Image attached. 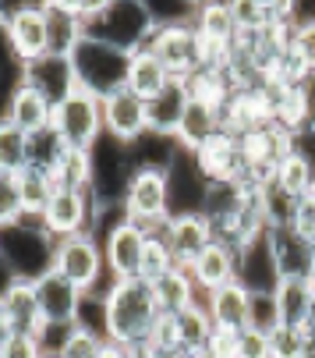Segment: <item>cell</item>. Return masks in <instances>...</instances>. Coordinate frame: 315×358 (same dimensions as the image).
I'll list each match as a JSON object with an SVG mask.
<instances>
[{"instance_id": "cell-1", "label": "cell", "mask_w": 315, "mask_h": 358, "mask_svg": "<svg viewBox=\"0 0 315 358\" xmlns=\"http://www.w3.org/2000/svg\"><path fill=\"white\" fill-rule=\"evenodd\" d=\"M103 301H107V341L124 344V348L138 341H152L156 327L163 320L156 287L142 277L114 280L107 294H103Z\"/></svg>"}, {"instance_id": "cell-2", "label": "cell", "mask_w": 315, "mask_h": 358, "mask_svg": "<svg viewBox=\"0 0 315 358\" xmlns=\"http://www.w3.org/2000/svg\"><path fill=\"white\" fill-rule=\"evenodd\" d=\"M4 227V270L11 280H39L54 270L57 238L46 231L43 213L25 210L15 224Z\"/></svg>"}, {"instance_id": "cell-3", "label": "cell", "mask_w": 315, "mask_h": 358, "mask_svg": "<svg viewBox=\"0 0 315 358\" xmlns=\"http://www.w3.org/2000/svg\"><path fill=\"white\" fill-rule=\"evenodd\" d=\"M156 29H160V18L145 0H110L96 18L85 22V36H96L117 50H128V54L145 50Z\"/></svg>"}, {"instance_id": "cell-4", "label": "cell", "mask_w": 315, "mask_h": 358, "mask_svg": "<svg viewBox=\"0 0 315 358\" xmlns=\"http://www.w3.org/2000/svg\"><path fill=\"white\" fill-rule=\"evenodd\" d=\"M128 64H131L128 50H117V46L103 43L96 36H82V43L75 46V54H71V68H75L78 89H89L99 99H107L110 92L128 85Z\"/></svg>"}, {"instance_id": "cell-5", "label": "cell", "mask_w": 315, "mask_h": 358, "mask_svg": "<svg viewBox=\"0 0 315 358\" xmlns=\"http://www.w3.org/2000/svg\"><path fill=\"white\" fill-rule=\"evenodd\" d=\"M54 270L64 273L71 284H78L85 294H107V287L117 280L107 270V255H103V241L96 234H71L57 238V255H54Z\"/></svg>"}, {"instance_id": "cell-6", "label": "cell", "mask_w": 315, "mask_h": 358, "mask_svg": "<svg viewBox=\"0 0 315 358\" xmlns=\"http://www.w3.org/2000/svg\"><path fill=\"white\" fill-rule=\"evenodd\" d=\"M99 213H103V202L96 199L92 185H68L50 195L43 220L54 238H71V234H85V231L92 234Z\"/></svg>"}, {"instance_id": "cell-7", "label": "cell", "mask_w": 315, "mask_h": 358, "mask_svg": "<svg viewBox=\"0 0 315 358\" xmlns=\"http://www.w3.org/2000/svg\"><path fill=\"white\" fill-rule=\"evenodd\" d=\"M54 128L61 131V138L78 149L89 152L103 135H107V121H103V99L92 96L89 89H75L71 96H64L54 107Z\"/></svg>"}, {"instance_id": "cell-8", "label": "cell", "mask_w": 315, "mask_h": 358, "mask_svg": "<svg viewBox=\"0 0 315 358\" xmlns=\"http://www.w3.org/2000/svg\"><path fill=\"white\" fill-rule=\"evenodd\" d=\"M92 192L103 206H121L128 181L135 174V160H131V145L114 138V135H103L92 149Z\"/></svg>"}, {"instance_id": "cell-9", "label": "cell", "mask_w": 315, "mask_h": 358, "mask_svg": "<svg viewBox=\"0 0 315 358\" xmlns=\"http://www.w3.org/2000/svg\"><path fill=\"white\" fill-rule=\"evenodd\" d=\"M124 213L128 220L156 231L170 220V181H167V171H156V167H138L128 181V192H124Z\"/></svg>"}, {"instance_id": "cell-10", "label": "cell", "mask_w": 315, "mask_h": 358, "mask_svg": "<svg viewBox=\"0 0 315 358\" xmlns=\"http://www.w3.org/2000/svg\"><path fill=\"white\" fill-rule=\"evenodd\" d=\"M103 241V255H107V270L117 280H131L142 277V263H145V245H149V227L128 220V213L121 210L117 220L110 224V231L96 234Z\"/></svg>"}, {"instance_id": "cell-11", "label": "cell", "mask_w": 315, "mask_h": 358, "mask_svg": "<svg viewBox=\"0 0 315 358\" xmlns=\"http://www.w3.org/2000/svg\"><path fill=\"white\" fill-rule=\"evenodd\" d=\"M149 50L167 64V71L181 82L195 68H202V39L191 22H160L156 36L149 39Z\"/></svg>"}, {"instance_id": "cell-12", "label": "cell", "mask_w": 315, "mask_h": 358, "mask_svg": "<svg viewBox=\"0 0 315 358\" xmlns=\"http://www.w3.org/2000/svg\"><path fill=\"white\" fill-rule=\"evenodd\" d=\"M4 39L8 54L18 57L25 68L50 54V32H46V8H25L4 15Z\"/></svg>"}, {"instance_id": "cell-13", "label": "cell", "mask_w": 315, "mask_h": 358, "mask_svg": "<svg viewBox=\"0 0 315 358\" xmlns=\"http://www.w3.org/2000/svg\"><path fill=\"white\" fill-rule=\"evenodd\" d=\"M36 298H39V313L46 327H75L78 313H82V301L85 291L78 284H71L64 273L50 270L46 277L36 280Z\"/></svg>"}, {"instance_id": "cell-14", "label": "cell", "mask_w": 315, "mask_h": 358, "mask_svg": "<svg viewBox=\"0 0 315 358\" xmlns=\"http://www.w3.org/2000/svg\"><path fill=\"white\" fill-rule=\"evenodd\" d=\"M167 181H170V217L181 213H202L205 206V192H209V178L198 167L195 152L181 149L174 164L167 167Z\"/></svg>"}, {"instance_id": "cell-15", "label": "cell", "mask_w": 315, "mask_h": 358, "mask_svg": "<svg viewBox=\"0 0 315 358\" xmlns=\"http://www.w3.org/2000/svg\"><path fill=\"white\" fill-rule=\"evenodd\" d=\"M43 313L36 298V280H11L0 298V334H43Z\"/></svg>"}, {"instance_id": "cell-16", "label": "cell", "mask_w": 315, "mask_h": 358, "mask_svg": "<svg viewBox=\"0 0 315 358\" xmlns=\"http://www.w3.org/2000/svg\"><path fill=\"white\" fill-rule=\"evenodd\" d=\"M237 280L248 291H277L280 287V266H277V255L270 245V231H262L255 238H248L237 248Z\"/></svg>"}, {"instance_id": "cell-17", "label": "cell", "mask_w": 315, "mask_h": 358, "mask_svg": "<svg viewBox=\"0 0 315 358\" xmlns=\"http://www.w3.org/2000/svg\"><path fill=\"white\" fill-rule=\"evenodd\" d=\"M163 234H167V245H170V252H174L177 266H191L198 255L217 241V227H213V220H209L205 213L170 217L167 227H163Z\"/></svg>"}, {"instance_id": "cell-18", "label": "cell", "mask_w": 315, "mask_h": 358, "mask_svg": "<svg viewBox=\"0 0 315 358\" xmlns=\"http://www.w3.org/2000/svg\"><path fill=\"white\" fill-rule=\"evenodd\" d=\"M103 121H107V135L131 145L149 131V103L131 89H117L103 99Z\"/></svg>"}, {"instance_id": "cell-19", "label": "cell", "mask_w": 315, "mask_h": 358, "mask_svg": "<svg viewBox=\"0 0 315 358\" xmlns=\"http://www.w3.org/2000/svg\"><path fill=\"white\" fill-rule=\"evenodd\" d=\"M198 167L205 171L209 181H244L248 164H244V152H241V138L237 135H213L198 152H195Z\"/></svg>"}, {"instance_id": "cell-20", "label": "cell", "mask_w": 315, "mask_h": 358, "mask_svg": "<svg viewBox=\"0 0 315 358\" xmlns=\"http://www.w3.org/2000/svg\"><path fill=\"white\" fill-rule=\"evenodd\" d=\"M0 121L15 124V128L25 131V135H36V131H43V128L54 124V103H50V99H46L36 85L22 82L15 92H8L4 117H0Z\"/></svg>"}, {"instance_id": "cell-21", "label": "cell", "mask_w": 315, "mask_h": 358, "mask_svg": "<svg viewBox=\"0 0 315 358\" xmlns=\"http://www.w3.org/2000/svg\"><path fill=\"white\" fill-rule=\"evenodd\" d=\"M188 270H191V277H195V284H198V291L205 298V294H213L217 287L237 280V248L217 238Z\"/></svg>"}, {"instance_id": "cell-22", "label": "cell", "mask_w": 315, "mask_h": 358, "mask_svg": "<svg viewBox=\"0 0 315 358\" xmlns=\"http://www.w3.org/2000/svg\"><path fill=\"white\" fill-rule=\"evenodd\" d=\"M25 82L36 85L50 103H61L64 96H71L78 89V78H75V68H71V57H54V54H46L43 61L29 64L25 68Z\"/></svg>"}, {"instance_id": "cell-23", "label": "cell", "mask_w": 315, "mask_h": 358, "mask_svg": "<svg viewBox=\"0 0 315 358\" xmlns=\"http://www.w3.org/2000/svg\"><path fill=\"white\" fill-rule=\"evenodd\" d=\"M220 107L205 103V99H191L188 96V107L181 114V124H177V145L188 149V152H198L213 135H220Z\"/></svg>"}, {"instance_id": "cell-24", "label": "cell", "mask_w": 315, "mask_h": 358, "mask_svg": "<svg viewBox=\"0 0 315 358\" xmlns=\"http://www.w3.org/2000/svg\"><path fill=\"white\" fill-rule=\"evenodd\" d=\"M174 82H177V78L167 71V64L156 57L149 46H145V50H135V54H131V64H128V85H124V89H131L135 96H142L145 103H149V99H156L160 92H167Z\"/></svg>"}, {"instance_id": "cell-25", "label": "cell", "mask_w": 315, "mask_h": 358, "mask_svg": "<svg viewBox=\"0 0 315 358\" xmlns=\"http://www.w3.org/2000/svg\"><path fill=\"white\" fill-rule=\"evenodd\" d=\"M205 309L213 316L217 327L224 330H244L248 327V305H251V291L241 280H230L224 287H217L213 294H205Z\"/></svg>"}, {"instance_id": "cell-26", "label": "cell", "mask_w": 315, "mask_h": 358, "mask_svg": "<svg viewBox=\"0 0 315 358\" xmlns=\"http://www.w3.org/2000/svg\"><path fill=\"white\" fill-rule=\"evenodd\" d=\"M270 245L277 255L280 277H308L312 266V245L294 227H270ZM312 280V277H308Z\"/></svg>"}, {"instance_id": "cell-27", "label": "cell", "mask_w": 315, "mask_h": 358, "mask_svg": "<svg viewBox=\"0 0 315 358\" xmlns=\"http://www.w3.org/2000/svg\"><path fill=\"white\" fill-rule=\"evenodd\" d=\"M46 32H50V54L54 57H71L75 46L85 36V22L82 15L57 8V4H46Z\"/></svg>"}, {"instance_id": "cell-28", "label": "cell", "mask_w": 315, "mask_h": 358, "mask_svg": "<svg viewBox=\"0 0 315 358\" xmlns=\"http://www.w3.org/2000/svg\"><path fill=\"white\" fill-rule=\"evenodd\" d=\"M152 287H156V298H160V309H163L167 316H177V313L191 309V305H195V294H202L188 266H174L167 277H160Z\"/></svg>"}, {"instance_id": "cell-29", "label": "cell", "mask_w": 315, "mask_h": 358, "mask_svg": "<svg viewBox=\"0 0 315 358\" xmlns=\"http://www.w3.org/2000/svg\"><path fill=\"white\" fill-rule=\"evenodd\" d=\"M188 107V89L181 82H174L167 92H160L156 99H149V131L160 135H177L181 114Z\"/></svg>"}, {"instance_id": "cell-30", "label": "cell", "mask_w": 315, "mask_h": 358, "mask_svg": "<svg viewBox=\"0 0 315 358\" xmlns=\"http://www.w3.org/2000/svg\"><path fill=\"white\" fill-rule=\"evenodd\" d=\"M277 305H280V320L287 327L305 330L308 309H312V280L308 277H284L277 287Z\"/></svg>"}, {"instance_id": "cell-31", "label": "cell", "mask_w": 315, "mask_h": 358, "mask_svg": "<svg viewBox=\"0 0 315 358\" xmlns=\"http://www.w3.org/2000/svg\"><path fill=\"white\" fill-rule=\"evenodd\" d=\"M71 152V145L61 138V131L50 124V128H43V131H36V135H29V167H39V171H46V174H54L61 164H64V157Z\"/></svg>"}, {"instance_id": "cell-32", "label": "cell", "mask_w": 315, "mask_h": 358, "mask_svg": "<svg viewBox=\"0 0 315 358\" xmlns=\"http://www.w3.org/2000/svg\"><path fill=\"white\" fill-rule=\"evenodd\" d=\"M174 320H177V334H181V348L184 351H202L209 344V337H213V330H217L213 316H209V309H205V301H195L191 309L177 313Z\"/></svg>"}, {"instance_id": "cell-33", "label": "cell", "mask_w": 315, "mask_h": 358, "mask_svg": "<svg viewBox=\"0 0 315 358\" xmlns=\"http://www.w3.org/2000/svg\"><path fill=\"white\" fill-rule=\"evenodd\" d=\"M167 227V224H163ZM163 227H156V231H149V245H145V263H142V280H149V284H156L160 277H167L174 266H177V259H174V252H170V245H167V234H163Z\"/></svg>"}, {"instance_id": "cell-34", "label": "cell", "mask_w": 315, "mask_h": 358, "mask_svg": "<svg viewBox=\"0 0 315 358\" xmlns=\"http://www.w3.org/2000/svg\"><path fill=\"white\" fill-rule=\"evenodd\" d=\"M277 185L284 188V192H291V195H308L312 188H315V167H312V160H305L301 152L294 149L291 157L277 167Z\"/></svg>"}, {"instance_id": "cell-35", "label": "cell", "mask_w": 315, "mask_h": 358, "mask_svg": "<svg viewBox=\"0 0 315 358\" xmlns=\"http://www.w3.org/2000/svg\"><path fill=\"white\" fill-rule=\"evenodd\" d=\"M25 167H29V135L8 121H0V171L18 174Z\"/></svg>"}, {"instance_id": "cell-36", "label": "cell", "mask_w": 315, "mask_h": 358, "mask_svg": "<svg viewBox=\"0 0 315 358\" xmlns=\"http://www.w3.org/2000/svg\"><path fill=\"white\" fill-rule=\"evenodd\" d=\"M294 210H298V195L284 192L277 185V178L262 188V213H266L270 227H291L294 224Z\"/></svg>"}, {"instance_id": "cell-37", "label": "cell", "mask_w": 315, "mask_h": 358, "mask_svg": "<svg viewBox=\"0 0 315 358\" xmlns=\"http://www.w3.org/2000/svg\"><path fill=\"white\" fill-rule=\"evenodd\" d=\"M103 348H107V337L103 334H96V330H85V327H71L68 330V337H64V344H61V351H57V358H99L103 355Z\"/></svg>"}, {"instance_id": "cell-38", "label": "cell", "mask_w": 315, "mask_h": 358, "mask_svg": "<svg viewBox=\"0 0 315 358\" xmlns=\"http://www.w3.org/2000/svg\"><path fill=\"white\" fill-rule=\"evenodd\" d=\"M280 305H277V291H251V305H248V327L273 334L280 327Z\"/></svg>"}, {"instance_id": "cell-39", "label": "cell", "mask_w": 315, "mask_h": 358, "mask_svg": "<svg viewBox=\"0 0 315 358\" xmlns=\"http://www.w3.org/2000/svg\"><path fill=\"white\" fill-rule=\"evenodd\" d=\"M227 4H230V15L237 22V32H262L273 22L266 0H227Z\"/></svg>"}, {"instance_id": "cell-40", "label": "cell", "mask_w": 315, "mask_h": 358, "mask_svg": "<svg viewBox=\"0 0 315 358\" xmlns=\"http://www.w3.org/2000/svg\"><path fill=\"white\" fill-rule=\"evenodd\" d=\"M0 358H50L39 334H0Z\"/></svg>"}, {"instance_id": "cell-41", "label": "cell", "mask_w": 315, "mask_h": 358, "mask_svg": "<svg viewBox=\"0 0 315 358\" xmlns=\"http://www.w3.org/2000/svg\"><path fill=\"white\" fill-rule=\"evenodd\" d=\"M25 213V199L18 188V174L0 171V224H15Z\"/></svg>"}, {"instance_id": "cell-42", "label": "cell", "mask_w": 315, "mask_h": 358, "mask_svg": "<svg viewBox=\"0 0 315 358\" xmlns=\"http://www.w3.org/2000/svg\"><path fill=\"white\" fill-rule=\"evenodd\" d=\"M301 348H305V330L301 327L280 323L270 334V358H301Z\"/></svg>"}, {"instance_id": "cell-43", "label": "cell", "mask_w": 315, "mask_h": 358, "mask_svg": "<svg viewBox=\"0 0 315 358\" xmlns=\"http://www.w3.org/2000/svg\"><path fill=\"white\" fill-rule=\"evenodd\" d=\"M291 50L315 71V18L308 22H294V36H291Z\"/></svg>"}, {"instance_id": "cell-44", "label": "cell", "mask_w": 315, "mask_h": 358, "mask_svg": "<svg viewBox=\"0 0 315 358\" xmlns=\"http://www.w3.org/2000/svg\"><path fill=\"white\" fill-rule=\"evenodd\" d=\"M237 358H270V334L255 327L237 330Z\"/></svg>"}, {"instance_id": "cell-45", "label": "cell", "mask_w": 315, "mask_h": 358, "mask_svg": "<svg viewBox=\"0 0 315 358\" xmlns=\"http://www.w3.org/2000/svg\"><path fill=\"white\" fill-rule=\"evenodd\" d=\"M308 245H315V188L308 195L298 199V210H294V224H291Z\"/></svg>"}, {"instance_id": "cell-46", "label": "cell", "mask_w": 315, "mask_h": 358, "mask_svg": "<svg viewBox=\"0 0 315 358\" xmlns=\"http://www.w3.org/2000/svg\"><path fill=\"white\" fill-rule=\"evenodd\" d=\"M205 358H237V330H224L217 327L213 337H209V344L202 348Z\"/></svg>"}, {"instance_id": "cell-47", "label": "cell", "mask_w": 315, "mask_h": 358, "mask_svg": "<svg viewBox=\"0 0 315 358\" xmlns=\"http://www.w3.org/2000/svg\"><path fill=\"white\" fill-rule=\"evenodd\" d=\"M266 4H270L273 22H298V18H301L298 0H266Z\"/></svg>"}, {"instance_id": "cell-48", "label": "cell", "mask_w": 315, "mask_h": 358, "mask_svg": "<svg viewBox=\"0 0 315 358\" xmlns=\"http://www.w3.org/2000/svg\"><path fill=\"white\" fill-rule=\"evenodd\" d=\"M128 358H160V348L152 341H138V344H128Z\"/></svg>"}, {"instance_id": "cell-49", "label": "cell", "mask_w": 315, "mask_h": 358, "mask_svg": "<svg viewBox=\"0 0 315 358\" xmlns=\"http://www.w3.org/2000/svg\"><path fill=\"white\" fill-rule=\"evenodd\" d=\"M25 8H46V0H4V15H15Z\"/></svg>"}, {"instance_id": "cell-50", "label": "cell", "mask_w": 315, "mask_h": 358, "mask_svg": "<svg viewBox=\"0 0 315 358\" xmlns=\"http://www.w3.org/2000/svg\"><path fill=\"white\" fill-rule=\"evenodd\" d=\"M99 358H128V348H124V344L107 341V348H103V355H99Z\"/></svg>"}, {"instance_id": "cell-51", "label": "cell", "mask_w": 315, "mask_h": 358, "mask_svg": "<svg viewBox=\"0 0 315 358\" xmlns=\"http://www.w3.org/2000/svg\"><path fill=\"white\" fill-rule=\"evenodd\" d=\"M298 8H301V18H298V22H308V18H315V0H298Z\"/></svg>"}, {"instance_id": "cell-52", "label": "cell", "mask_w": 315, "mask_h": 358, "mask_svg": "<svg viewBox=\"0 0 315 358\" xmlns=\"http://www.w3.org/2000/svg\"><path fill=\"white\" fill-rule=\"evenodd\" d=\"M301 358H315V330L305 334V348H301Z\"/></svg>"}, {"instance_id": "cell-53", "label": "cell", "mask_w": 315, "mask_h": 358, "mask_svg": "<svg viewBox=\"0 0 315 358\" xmlns=\"http://www.w3.org/2000/svg\"><path fill=\"white\" fill-rule=\"evenodd\" d=\"M184 4H188V8H191V11H198V8H202V4H209V0H184Z\"/></svg>"}, {"instance_id": "cell-54", "label": "cell", "mask_w": 315, "mask_h": 358, "mask_svg": "<svg viewBox=\"0 0 315 358\" xmlns=\"http://www.w3.org/2000/svg\"><path fill=\"white\" fill-rule=\"evenodd\" d=\"M308 277H312V284H315V245H312V266H308Z\"/></svg>"}, {"instance_id": "cell-55", "label": "cell", "mask_w": 315, "mask_h": 358, "mask_svg": "<svg viewBox=\"0 0 315 358\" xmlns=\"http://www.w3.org/2000/svg\"><path fill=\"white\" fill-rule=\"evenodd\" d=\"M50 358H57V355H50Z\"/></svg>"}, {"instance_id": "cell-56", "label": "cell", "mask_w": 315, "mask_h": 358, "mask_svg": "<svg viewBox=\"0 0 315 358\" xmlns=\"http://www.w3.org/2000/svg\"><path fill=\"white\" fill-rule=\"evenodd\" d=\"M312 128H315V124H312Z\"/></svg>"}]
</instances>
